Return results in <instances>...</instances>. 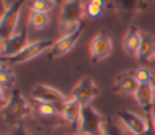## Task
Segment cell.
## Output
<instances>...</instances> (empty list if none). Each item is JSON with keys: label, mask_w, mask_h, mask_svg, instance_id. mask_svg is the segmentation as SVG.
<instances>
[{"label": "cell", "mask_w": 155, "mask_h": 135, "mask_svg": "<svg viewBox=\"0 0 155 135\" xmlns=\"http://www.w3.org/2000/svg\"><path fill=\"white\" fill-rule=\"evenodd\" d=\"M54 1H57V0H54Z\"/></svg>", "instance_id": "34"}, {"label": "cell", "mask_w": 155, "mask_h": 135, "mask_svg": "<svg viewBox=\"0 0 155 135\" xmlns=\"http://www.w3.org/2000/svg\"><path fill=\"white\" fill-rule=\"evenodd\" d=\"M69 135H82L81 133H79V131H75V133H73V134H69Z\"/></svg>", "instance_id": "31"}, {"label": "cell", "mask_w": 155, "mask_h": 135, "mask_svg": "<svg viewBox=\"0 0 155 135\" xmlns=\"http://www.w3.org/2000/svg\"><path fill=\"white\" fill-rule=\"evenodd\" d=\"M84 7L79 0L65 1L61 8V20L80 22L84 14Z\"/></svg>", "instance_id": "14"}, {"label": "cell", "mask_w": 155, "mask_h": 135, "mask_svg": "<svg viewBox=\"0 0 155 135\" xmlns=\"http://www.w3.org/2000/svg\"><path fill=\"white\" fill-rule=\"evenodd\" d=\"M65 1H69V0H65Z\"/></svg>", "instance_id": "33"}, {"label": "cell", "mask_w": 155, "mask_h": 135, "mask_svg": "<svg viewBox=\"0 0 155 135\" xmlns=\"http://www.w3.org/2000/svg\"><path fill=\"white\" fill-rule=\"evenodd\" d=\"M103 135H126V133L124 128L120 124H117L116 121H114L110 116H108L104 119Z\"/></svg>", "instance_id": "22"}, {"label": "cell", "mask_w": 155, "mask_h": 135, "mask_svg": "<svg viewBox=\"0 0 155 135\" xmlns=\"http://www.w3.org/2000/svg\"><path fill=\"white\" fill-rule=\"evenodd\" d=\"M30 113V105L23 96L22 92L13 88L2 105V117L10 125H19L21 122Z\"/></svg>", "instance_id": "1"}, {"label": "cell", "mask_w": 155, "mask_h": 135, "mask_svg": "<svg viewBox=\"0 0 155 135\" xmlns=\"http://www.w3.org/2000/svg\"><path fill=\"white\" fill-rule=\"evenodd\" d=\"M133 96H134V100L137 101V104L139 105V107H142L149 115V112L155 102V90H154L151 82L138 84Z\"/></svg>", "instance_id": "12"}, {"label": "cell", "mask_w": 155, "mask_h": 135, "mask_svg": "<svg viewBox=\"0 0 155 135\" xmlns=\"http://www.w3.org/2000/svg\"><path fill=\"white\" fill-rule=\"evenodd\" d=\"M34 102H35V112L42 119H53L58 113L61 115L58 107L52 104L39 102V101H34Z\"/></svg>", "instance_id": "20"}, {"label": "cell", "mask_w": 155, "mask_h": 135, "mask_svg": "<svg viewBox=\"0 0 155 135\" xmlns=\"http://www.w3.org/2000/svg\"><path fill=\"white\" fill-rule=\"evenodd\" d=\"M142 135H155V128H154V125L151 124V122L149 123V127H148V129L142 134Z\"/></svg>", "instance_id": "29"}, {"label": "cell", "mask_w": 155, "mask_h": 135, "mask_svg": "<svg viewBox=\"0 0 155 135\" xmlns=\"http://www.w3.org/2000/svg\"><path fill=\"white\" fill-rule=\"evenodd\" d=\"M116 118L132 135H142L148 129L150 123L149 118L126 110L116 112Z\"/></svg>", "instance_id": "6"}, {"label": "cell", "mask_w": 155, "mask_h": 135, "mask_svg": "<svg viewBox=\"0 0 155 135\" xmlns=\"http://www.w3.org/2000/svg\"><path fill=\"white\" fill-rule=\"evenodd\" d=\"M97 94L98 87L90 76H84L71 90V98L81 102L84 106L90 105V102Z\"/></svg>", "instance_id": "8"}, {"label": "cell", "mask_w": 155, "mask_h": 135, "mask_svg": "<svg viewBox=\"0 0 155 135\" xmlns=\"http://www.w3.org/2000/svg\"><path fill=\"white\" fill-rule=\"evenodd\" d=\"M31 98L34 101L48 102V104L57 106L59 112H61V108L64 105V102L68 100L62 92H59L58 89H56L51 86H47V84L34 86L31 89Z\"/></svg>", "instance_id": "5"}, {"label": "cell", "mask_w": 155, "mask_h": 135, "mask_svg": "<svg viewBox=\"0 0 155 135\" xmlns=\"http://www.w3.org/2000/svg\"><path fill=\"white\" fill-rule=\"evenodd\" d=\"M84 25V23L80 22H67V20H61V25H59V33L61 36H67L70 35L73 33H75L78 29H80Z\"/></svg>", "instance_id": "24"}, {"label": "cell", "mask_w": 155, "mask_h": 135, "mask_svg": "<svg viewBox=\"0 0 155 135\" xmlns=\"http://www.w3.org/2000/svg\"><path fill=\"white\" fill-rule=\"evenodd\" d=\"M133 76H134V78H136V81L138 82V84H140V83H149V82H151L153 78H154L153 72H151L150 69L147 68V66H140V68H138V69L133 72Z\"/></svg>", "instance_id": "23"}, {"label": "cell", "mask_w": 155, "mask_h": 135, "mask_svg": "<svg viewBox=\"0 0 155 135\" xmlns=\"http://www.w3.org/2000/svg\"><path fill=\"white\" fill-rule=\"evenodd\" d=\"M138 87V82L136 81L133 74H124L120 75L116 78V83H115V88L117 92L122 93V94H134L136 89Z\"/></svg>", "instance_id": "17"}, {"label": "cell", "mask_w": 155, "mask_h": 135, "mask_svg": "<svg viewBox=\"0 0 155 135\" xmlns=\"http://www.w3.org/2000/svg\"><path fill=\"white\" fill-rule=\"evenodd\" d=\"M88 2H91L93 5H97L102 8H104V6H105V0H88Z\"/></svg>", "instance_id": "30"}, {"label": "cell", "mask_w": 155, "mask_h": 135, "mask_svg": "<svg viewBox=\"0 0 155 135\" xmlns=\"http://www.w3.org/2000/svg\"><path fill=\"white\" fill-rule=\"evenodd\" d=\"M110 6L121 17H132L148 7V0H109Z\"/></svg>", "instance_id": "11"}, {"label": "cell", "mask_w": 155, "mask_h": 135, "mask_svg": "<svg viewBox=\"0 0 155 135\" xmlns=\"http://www.w3.org/2000/svg\"><path fill=\"white\" fill-rule=\"evenodd\" d=\"M142 33L136 25H131L124 36V51L130 55H136L140 43Z\"/></svg>", "instance_id": "16"}, {"label": "cell", "mask_w": 155, "mask_h": 135, "mask_svg": "<svg viewBox=\"0 0 155 135\" xmlns=\"http://www.w3.org/2000/svg\"><path fill=\"white\" fill-rule=\"evenodd\" d=\"M25 0H16L13 1L2 13L0 20V36L1 40H5L12 36L16 33V28L19 19L21 8L24 5Z\"/></svg>", "instance_id": "4"}, {"label": "cell", "mask_w": 155, "mask_h": 135, "mask_svg": "<svg viewBox=\"0 0 155 135\" xmlns=\"http://www.w3.org/2000/svg\"><path fill=\"white\" fill-rule=\"evenodd\" d=\"M104 118L91 105H85L78 123V131L82 135H103Z\"/></svg>", "instance_id": "3"}, {"label": "cell", "mask_w": 155, "mask_h": 135, "mask_svg": "<svg viewBox=\"0 0 155 135\" xmlns=\"http://www.w3.org/2000/svg\"><path fill=\"white\" fill-rule=\"evenodd\" d=\"M15 82H16V77L15 74L11 69L10 65L1 63V68H0V84H1V89L11 92L15 88Z\"/></svg>", "instance_id": "18"}, {"label": "cell", "mask_w": 155, "mask_h": 135, "mask_svg": "<svg viewBox=\"0 0 155 135\" xmlns=\"http://www.w3.org/2000/svg\"><path fill=\"white\" fill-rule=\"evenodd\" d=\"M54 5H56L54 0H29L28 1V7L30 8V11H38L44 13H48L50 11H52Z\"/></svg>", "instance_id": "21"}, {"label": "cell", "mask_w": 155, "mask_h": 135, "mask_svg": "<svg viewBox=\"0 0 155 135\" xmlns=\"http://www.w3.org/2000/svg\"><path fill=\"white\" fill-rule=\"evenodd\" d=\"M10 135H29V134L27 133V130H25L22 125H17V128H16Z\"/></svg>", "instance_id": "26"}, {"label": "cell", "mask_w": 155, "mask_h": 135, "mask_svg": "<svg viewBox=\"0 0 155 135\" xmlns=\"http://www.w3.org/2000/svg\"><path fill=\"white\" fill-rule=\"evenodd\" d=\"M82 107H84V105L81 102H79L78 100L70 98L62 106L61 116L64 119V122H67V123H69L71 125H76L79 123Z\"/></svg>", "instance_id": "13"}, {"label": "cell", "mask_w": 155, "mask_h": 135, "mask_svg": "<svg viewBox=\"0 0 155 135\" xmlns=\"http://www.w3.org/2000/svg\"><path fill=\"white\" fill-rule=\"evenodd\" d=\"M113 49V42L108 34L101 31L98 33L90 43V53L92 63H98L108 58Z\"/></svg>", "instance_id": "7"}, {"label": "cell", "mask_w": 155, "mask_h": 135, "mask_svg": "<svg viewBox=\"0 0 155 135\" xmlns=\"http://www.w3.org/2000/svg\"><path fill=\"white\" fill-rule=\"evenodd\" d=\"M148 117H149V119H150L151 124H153V125H154V128H155V102H154V105H153V107H151V110H150V112H149Z\"/></svg>", "instance_id": "27"}, {"label": "cell", "mask_w": 155, "mask_h": 135, "mask_svg": "<svg viewBox=\"0 0 155 135\" xmlns=\"http://www.w3.org/2000/svg\"><path fill=\"white\" fill-rule=\"evenodd\" d=\"M28 31L23 27L19 31H16L12 36L1 40V57H11L17 54L28 45Z\"/></svg>", "instance_id": "9"}, {"label": "cell", "mask_w": 155, "mask_h": 135, "mask_svg": "<svg viewBox=\"0 0 155 135\" xmlns=\"http://www.w3.org/2000/svg\"><path fill=\"white\" fill-rule=\"evenodd\" d=\"M155 54V40L148 33H142L140 43L136 53V58L140 63H148Z\"/></svg>", "instance_id": "15"}, {"label": "cell", "mask_w": 155, "mask_h": 135, "mask_svg": "<svg viewBox=\"0 0 155 135\" xmlns=\"http://www.w3.org/2000/svg\"><path fill=\"white\" fill-rule=\"evenodd\" d=\"M148 65H149L148 68L150 69V71H151V72H153V75H154V74H155V54L150 58V60L148 61Z\"/></svg>", "instance_id": "28"}, {"label": "cell", "mask_w": 155, "mask_h": 135, "mask_svg": "<svg viewBox=\"0 0 155 135\" xmlns=\"http://www.w3.org/2000/svg\"><path fill=\"white\" fill-rule=\"evenodd\" d=\"M53 43L54 42L51 41V40H38V41L29 42L17 54L11 55V57H1V63H5L10 66H13V65H17V64L29 61V60L39 57L40 54H42L45 51L51 49Z\"/></svg>", "instance_id": "2"}, {"label": "cell", "mask_w": 155, "mask_h": 135, "mask_svg": "<svg viewBox=\"0 0 155 135\" xmlns=\"http://www.w3.org/2000/svg\"><path fill=\"white\" fill-rule=\"evenodd\" d=\"M151 84H153V87H154V90H155V77L153 78V81H151Z\"/></svg>", "instance_id": "32"}, {"label": "cell", "mask_w": 155, "mask_h": 135, "mask_svg": "<svg viewBox=\"0 0 155 135\" xmlns=\"http://www.w3.org/2000/svg\"><path fill=\"white\" fill-rule=\"evenodd\" d=\"M84 11H85V14H86L87 17H90V18H98V17L102 14L103 8L87 1L86 5H85V7H84Z\"/></svg>", "instance_id": "25"}, {"label": "cell", "mask_w": 155, "mask_h": 135, "mask_svg": "<svg viewBox=\"0 0 155 135\" xmlns=\"http://www.w3.org/2000/svg\"><path fill=\"white\" fill-rule=\"evenodd\" d=\"M82 28H84V25L80 29H78L75 33L70 34V35L61 36L53 43V46L51 47V49L48 51V54H47L48 60H53V59H56L58 57H62V55L67 54L74 47V45L78 42V40H79V37H80V35L82 33Z\"/></svg>", "instance_id": "10"}, {"label": "cell", "mask_w": 155, "mask_h": 135, "mask_svg": "<svg viewBox=\"0 0 155 135\" xmlns=\"http://www.w3.org/2000/svg\"><path fill=\"white\" fill-rule=\"evenodd\" d=\"M28 23L34 30H42L50 24V17L47 13L38 12V11H30L28 17Z\"/></svg>", "instance_id": "19"}]
</instances>
